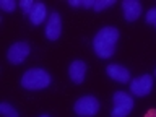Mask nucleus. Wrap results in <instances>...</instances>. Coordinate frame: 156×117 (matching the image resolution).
<instances>
[{
	"label": "nucleus",
	"instance_id": "f257e3e1",
	"mask_svg": "<svg viewBox=\"0 0 156 117\" xmlns=\"http://www.w3.org/2000/svg\"><path fill=\"white\" fill-rule=\"evenodd\" d=\"M117 41H119V31L117 28L106 26L98 31V34L93 39V47L94 52L98 54V57L101 58H109L115 51Z\"/></svg>",
	"mask_w": 156,
	"mask_h": 117
},
{
	"label": "nucleus",
	"instance_id": "f03ea898",
	"mask_svg": "<svg viewBox=\"0 0 156 117\" xmlns=\"http://www.w3.org/2000/svg\"><path fill=\"white\" fill-rule=\"evenodd\" d=\"M51 85V75L42 68L28 70L21 76V86L26 90H44Z\"/></svg>",
	"mask_w": 156,
	"mask_h": 117
},
{
	"label": "nucleus",
	"instance_id": "7ed1b4c3",
	"mask_svg": "<svg viewBox=\"0 0 156 117\" xmlns=\"http://www.w3.org/2000/svg\"><path fill=\"white\" fill-rule=\"evenodd\" d=\"M112 102H114V109L111 112V117H127L130 111L133 109V99L130 98V94L124 91L114 93Z\"/></svg>",
	"mask_w": 156,
	"mask_h": 117
},
{
	"label": "nucleus",
	"instance_id": "20e7f679",
	"mask_svg": "<svg viewBox=\"0 0 156 117\" xmlns=\"http://www.w3.org/2000/svg\"><path fill=\"white\" fill-rule=\"evenodd\" d=\"M73 109H75V112L78 115L91 117V115L98 114V111H99V101L94 96H83L75 102Z\"/></svg>",
	"mask_w": 156,
	"mask_h": 117
},
{
	"label": "nucleus",
	"instance_id": "39448f33",
	"mask_svg": "<svg viewBox=\"0 0 156 117\" xmlns=\"http://www.w3.org/2000/svg\"><path fill=\"white\" fill-rule=\"evenodd\" d=\"M153 88V76L151 75H141L136 76L135 80H132L130 83V91L136 96H146L151 93Z\"/></svg>",
	"mask_w": 156,
	"mask_h": 117
},
{
	"label": "nucleus",
	"instance_id": "423d86ee",
	"mask_svg": "<svg viewBox=\"0 0 156 117\" xmlns=\"http://www.w3.org/2000/svg\"><path fill=\"white\" fill-rule=\"evenodd\" d=\"M28 55H29V44L28 42H15L13 46H10L8 52H7L8 60L13 65H20Z\"/></svg>",
	"mask_w": 156,
	"mask_h": 117
},
{
	"label": "nucleus",
	"instance_id": "0eeeda50",
	"mask_svg": "<svg viewBox=\"0 0 156 117\" xmlns=\"http://www.w3.org/2000/svg\"><path fill=\"white\" fill-rule=\"evenodd\" d=\"M60 33H62V20H60V15L57 12H54L47 20V26H46V36L49 41H57L60 37Z\"/></svg>",
	"mask_w": 156,
	"mask_h": 117
},
{
	"label": "nucleus",
	"instance_id": "6e6552de",
	"mask_svg": "<svg viewBox=\"0 0 156 117\" xmlns=\"http://www.w3.org/2000/svg\"><path fill=\"white\" fill-rule=\"evenodd\" d=\"M122 10H124V16L127 21H135L141 15V3L138 0H124Z\"/></svg>",
	"mask_w": 156,
	"mask_h": 117
},
{
	"label": "nucleus",
	"instance_id": "1a4fd4ad",
	"mask_svg": "<svg viewBox=\"0 0 156 117\" xmlns=\"http://www.w3.org/2000/svg\"><path fill=\"white\" fill-rule=\"evenodd\" d=\"M68 75H70V80L76 85L83 83L86 75V63L83 60H73L70 63V68H68Z\"/></svg>",
	"mask_w": 156,
	"mask_h": 117
},
{
	"label": "nucleus",
	"instance_id": "9d476101",
	"mask_svg": "<svg viewBox=\"0 0 156 117\" xmlns=\"http://www.w3.org/2000/svg\"><path fill=\"white\" fill-rule=\"evenodd\" d=\"M106 72H107V75H109L112 80H115L119 83H129V80H130V72L127 70L125 67L117 65V63H111V65H107Z\"/></svg>",
	"mask_w": 156,
	"mask_h": 117
},
{
	"label": "nucleus",
	"instance_id": "9b49d317",
	"mask_svg": "<svg viewBox=\"0 0 156 117\" xmlns=\"http://www.w3.org/2000/svg\"><path fill=\"white\" fill-rule=\"evenodd\" d=\"M46 15H47L46 5L42 2H36L33 10H31V13H29V20H31L33 24H41L44 20H46Z\"/></svg>",
	"mask_w": 156,
	"mask_h": 117
},
{
	"label": "nucleus",
	"instance_id": "f8f14e48",
	"mask_svg": "<svg viewBox=\"0 0 156 117\" xmlns=\"http://www.w3.org/2000/svg\"><path fill=\"white\" fill-rule=\"evenodd\" d=\"M0 112L3 117H18V112L13 106H10L8 102H2L0 104Z\"/></svg>",
	"mask_w": 156,
	"mask_h": 117
},
{
	"label": "nucleus",
	"instance_id": "ddd939ff",
	"mask_svg": "<svg viewBox=\"0 0 156 117\" xmlns=\"http://www.w3.org/2000/svg\"><path fill=\"white\" fill-rule=\"evenodd\" d=\"M114 5V0H94V7L93 10H96V12H101V10H106Z\"/></svg>",
	"mask_w": 156,
	"mask_h": 117
},
{
	"label": "nucleus",
	"instance_id": "4468645a",
	"mask_svg": "<svg viewBox=\"0 0 156 117\" xmlns=\"http://www.w3.org/2000/svg\"><path fill=\"white\" fill-rule=\"evenodd\" d=\"M34 3L36 2H33V0H21V2H20V7H21L24 15H29L31 10H33V7H34Z\"/></svg>",
	"mask_w": 156,
	"mask_h": 117
},
{
	"label": "nucleus",
	"instance_id": "2eb2a0df",
	"mask_svg": "<svg viewBox=\"0 0 156 117\" xmlns=\"http://www.w3.org/2000/svg\"><path fill=\"white\" fill-rule=\"evenodd\" d=\"M0 8H2L3 12H13V10L16 8V3H15L13 0H0Z\"/></svg>",
	"mask_w": 156,
	"mask_h": 117
},
{
	"label": "nucleus",
	"instance_id": "dca6fc26",
	"mask_svg": "<svg viewBox=\"0 0 156 117\" xmlns=\"http://www.w3.org/2000/svg\"><path fill=\"white\" fill-rule=\"evenodd\" d=\"M146 23H150V24H153V26L156 28V7L154 8H150L148 12H146Z\"/></svg>",
	"mask_w": 156,
	"mask_h": 117
},
{
	"label": "nucleus",
	"instance_id": "f3484780",
	"mask_svg": "<svg viewBox=\"0 0 156 117\" xmlns=\"http://www.w3.org/2000/svg\"><path fill=\"white\" fill-rule=\"evenodd\" d=\"M81 7L93 8V7H94V0H81Z\"/></svg>",
	"mask_w": 156,
	"mask_h": 117
},
{
	"label": "nucleus",
	"instance_id": "a211bd4d",
	"mask_svg": "<svg viewBox=\"0 0 156 117\" xmlns=\"http://www.w3.org/2000/svg\"><path fill=\"white\" fill-rule=\"evenodd\" d=\"M143 117H156V109H148Z\"/></svg>",
	"mask_w": 156,
	"mask_h": 117
},
{
	"label": "nucleus",
	"instance_id": "6ab92c4d",
	"mask_svg": "<svg viewBox=\"0 0 156 117\" xmlns=\"http://www.w3.org/2000/svg\"><path fill=\"white\" fill-rule=\"evenodd\" d=\"M68 3L72 7H81V0H68Z\"/></svg>",
	"mask_w": 156,
	"mask_h": 117
},
{
	"label": "nucleus",
	"instance_id": "aec40b11",
	"mask_svg": "<svg viewBox=\"0 0 156 117\" xmlns=\"http://www.w3.org/2000/svg\"><path fill=\"white\" fill-rule=\"evenodd\" d=\"M41 117H49V115H41Z\"/></svg>",
	"mask_w": 156,
	"mask_h": 117
},
{
	"label": "nucleus",
	"instance_id": "412c9836",
	"mask_svg": "<svg viewBox=\"0 0 156 117\" xmlns=\"http://www.w3.org/2000/svg\"><path fill=\"white\" fill-rule=\"evenodd\" d=\"M154 76H156V70H154Z\"/></svg>",
	"mask_w": 156,
	"mask_h": 117
}]
</instances>
